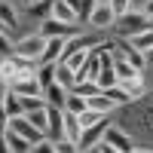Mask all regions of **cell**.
<instances>
[{"mask_svg":"<svg viewBox=\"0 0 153 153\" xmlns=\"http://www.w3.org/2000/svg\"><path fill=\"white\" fill-rule=\"evenodd\" d=\"M153 28V22L147 19V12H123V16H117V25H113V31H117V37H135V34H141V31H150Z\"/></svg>","mask_w":153,"mask_h":153,"instance_id":"obj_1","label":"cell"},{"mask_svg":"<svg viewBox=\"0 0 153 153\" xmlns=\"http://www.w3.org/2000/svg\"><path fill=\"white\" fill-rule=\"evenodd\" d=\"M43 52H46V37L43 34H25V37H16V52L12 55H19V58H28L34 61V65H40L43 61Z\"/></svg>","mask_w":153,"mask_h":153,"instance_id":"obj_2","label":"cell"},{"mask_svg":"<svg viewBox=\"0 0 153 153\" xmlns=\"http://www.w3.org/2000/svg\"><path fill=\"white\" fill-rule=\"evenodd\" d=\"M86 25L92 31H113V25H117V12H113V6L110 3H98L92 12H89V19H86Z\"/></svg>","mask_w":153,"mask_h":153,"instance_id":"obj_3","label":"cell"},{"mask_svg":"<svg viewBox=\"0 0 153 153\" xmlns=\"http://www.w3.org/2000/svg\"><path fill=\"white\" fill-rule=\"evenodd\" d=\"M104 141H107V144H113L120 153H129V150H135V147H138V141L132 138V132H126L123 126H117V123H110L107 129H104Z\"/></svg>","mask_w":153,"mask_h":153,"instance_id":"obj_4","label":"cell"},{"mask_svg":"<svg viewBox=\"0 0 153 153\" xmlns=\"http://www.w3.org/2000/svg\"><path fill=\"white\" fill-rule=\"evenodd\" d=\"M6 129H12V132H19L22 138H28L31 144H40L43 138H46V132H40L37 126L28 120V113H22V117H9V123H6Z\"/></svg>","mask_w":153,"mask_h":153,"instance_id":"obj_5","label":"cell"},{"mask_svg":"<svg viewBox=\"0 0 153 153\" xmlns=\"http://www.w3.org/2000/svg\"><path fill=\"white\" fill-rule=\"evenodd\" d=\"M9 92H16L22 98H37V95H43V86L40 80H37V71L34 74H22L19 80H12L9 83Z\"/></svg>","mask_w":153,"mask_h":153,"instance_id":"obj_6","label":"cell"},{"mask_svg":"<svg viewBox=\"0 0 153 153\" xmlns=\"http://www.w3.org/2000/svg\"><path fill=\"white\" fill-rule=\"evenodd\" d=\"M37 34H43L46 40L49 37H74V34H80V25H65V22H55L49 16V19H43L37 25Z\"/></svg>","mask_w":153,"mask_h":153,"instance_id":"obj_7","label":"cell"},{"mask_svg":"<svg viewBox=\"0 0 153 153\" xmlns=\"http://www.w3.org/2000/svg\"><path fill=\"white\" fill-rule=\"evenodd\" d=\"M55 22H65V25H83L80 12H76L68 0H52V12H49Z\"/></svg>","mask_w":153,"mask_h":153,"instance_id":"obj_8","label":"cell"},{"mask_svg":"<svg viewBox=\"0 0 153 153\" xmlns=\"http://www.w3.org/2000/svg\"><path fill=\"white\" fill-rule=\"evenodd\" d=\"M0 28L6 34H12L19 28V6L12 0H0Z\"/></svg>","mask_w":153,"mask_h":153,"instance_id":"obj_9","label":"cell"},{"mask_svg":"<svg viewBox=\"0 0 153 153\" xmlns=\"http://www.w3.org/2000/svg\"><path fill=\"white\" fill-rule=\"evenodd\" d=\"M68 95H71V89H65L61 83H52V86H46V89H43V98H46V104H52V107H65Z\"/></svg>","mask_w":153,"mask_h":153,"instance_id":"obj_10","label":"cell"},{"mask_svg":"<svg viewBox=\"0 0 153 153\" xmlns=\"http://www.w3.org/2000/svg\"><path fill=\"white\" fill-rule=\"evenodd\" d=\"M3 138H6V144H9V153H31V147H34L28 138H22L19 132H12V129H6Z\"/></svg>","mask_w":153,"mask_h":153,"instance_id":"obj_11","label":"cell"},{"mask_svg":"<svg viewBox=\"0 0 153 153\" xmlns=\"http://www.w3.org/2000/svg\"><path fill=\"white\" fill-rule=\"evenodd\" d=\"M68 46V37H49L46 40V52H43V61H58L61 52Z\"/></svg>","mask_w":153,"mask_h":153,"instance_id":"obj_12","label":"cell"},{"mask_svg":"<svg viewBox=\"0 0 153 153\" xmlns=\"http://www.w3.org/2000/svg\"><path fill=\"white\" fill-rule=\"evenodd\" d=\"M86 101H89V107H92V110L104 113V117H110V113L117 110V104H113V101H110V98H107L104 92H95V95H89Z\"/></svg>","mask_w":153,"mask_h":153,"instance_id":"obj_13","label":"cell"},{"mask_svg":"<svg viewBox=\"0 0 153 153\" xmlns=\"http://www.w3.org/2000/svg\"><path fill=\"white\" fill-rule=\"evenodd\" d=\"M55 83H61L65 89L74 92V86H76V71H74L71 65H65V61H58V68H55Z\"/></svg>","mask_w":153,"mask_h":153,"instance_id":"obj_14","label":"cell"},{"mask_svg":"<svg viewBox=\"0 0 153 153\" xmlns=\"http://www.w3.org/2000/svg\"><path fill=\"white\" fill-rule=\"evenodd\" d=\"M55 68H58V61H40L37 65V80H40L43 89L55 83Z\"/></svg>","mask_w":153,"mask_h":153,"instance_id":"obj_15","label":"cell"},{"mask_svg":"<svg viewBox=\"0 0 153 153\" xmlns=\"http://www.w3.org/2000/svg\"><path fill=\"white\" fill-rule=\"evenodd\" d=\"M80 135H83V129H80V117L65 110V138H71V141L80 144Z\"/></svg>","mask_w":153,"mask_h":153,"instance_id":"obj_16","label":"cell"},{"mask_svg":"<svg viewBox=\"0 0 153 153\" xmlns=\"http://www.w3.org/2000/svg\"><path fill=\"white\" fill-rule=\"evenodd\" d=\"M104 95H107V98H110L117 107H129V104H132V95L126 92L120 83H117V86H110V89H104Z\"/></svg>","mask_w":153,"mask_h":153,"instance_id":"obj_17","label":"cell"},{"mask_svg":"<svg viewBox=\"0 0 153 153\" xmlns=\"http://www.w3.org/2000/svg\"><path fill=\"white\" fill-rule=\"evenodd\" d=\"M61 110H68V113H76V117H80V113L83 110H89V101L80 95V92H71L68 95V101H65V107H61Z\"/></svg>","mask_w":153,"mask_h":153,"instance_id":"obj_18","label":"cell"},{"mask_svg":"<svg viewBox=\"0 0 153 153\" xmlns=\"http://www.w3.org/2000/svg\"><path fill=\"white\" fill-rule=\"evenodd\" d=\"M104 120H107L104 113H98V110L89 107V110H83V113H80V129H83V132H89V129H95V126H98V123H104Z\"/></svg>","mask_w":153,"mask_h":153,"instance_id":"obj_19","label":"cell"},{"mask_svg":"<svg viewBox=\"0 0 153 153\" xmlns=\"http://www.w3.org/2000/svg\"><path fill=\"white\" fill-rule=\"evenodd\" d=\"M28 120H31L40 132H49V104H46V107H37V110H28Z\"/></svg>","mask_w":153,"mask_h":153,"instance_id":"obj_20","label":"cell"},{"mask_svg":"<svg viewBox=\"0 0 153 153\" xmlns=\"http://www.w3.org/2000/svg\"><path fill=\"white\" fill-rule=\"evenodd\" d=\"M3 107H6L9 117H22V113H25V101H22V95L9 92V95H6V101H3Z\"/></svg>","mask_w":153,"mask_h":153,"instance_id":"obj_21","label":"cell"},{"mask_svg":"<svg viewBox=\"0 0 153 153\" xmlns=\"http://www.w3.org/2000/svg\"><path fill=\"white\" fill-rule=\"evenodd\" d=\"M126 40V37H123ZM129 43L135 46V49H141V52H147V49L153 46V28L150 31H141V34H135V37H129Z\"/></svg>","mask_w":153,"mask_h":153,"instance_id":"obj_22","label":"cell"},{"mask_svg":"<svg viewBox=\"0 0 153 153\" xmlns=\"http://www.w3.org/2000/svg\"><path fill=\"white\" fill-rule=\"evenodd\" d=\"M12 52H16V37L0 28V58H6V55H12Z\"/></svg>","mask_w":153,"mask_h":153,"instance_id":"obj_23","label":"cell"},{"mask_svg":"<svg viewBox=\"0 0 153 153\" xmlns=\"http://www.w3.org/2000/svg\"><path fill=\"white\" fill-rule=\"evenodd\" d=\"M55 153H83L80 144L71 141V138H61V141H55Z\"/></svg>","mask_w":153,"mask_h":153,"instance_id":"obj_24","label":"cell"},{"mask_svg":"<svg viewBox=\"0 0 153 153\" xmlns=\"http://www.w3.org/2000/svg\"><path fill=\"white\" fill-rule=\"evenodd\" d=\"M31 153H55V141H49V138H43L40 144H34Z\"/></svg>","mask_w":153,"mask_h":153,"instance_id":"obj_25","label":"cell"},{"mask_svg":"<svg viewBox=\"0 0 153 153\" xmlns=\"http://www.w3.org/2000/svg\"><path fill=\"white\" fill-rule=\"evenodd\" d=\"M110 6L117 16H123V12H129V0H110Z\"/></svg>","mask_w":153,"mask_h":153,"instance_id":"obj_26","label":"cell"},{"mask_svg":"<svg viewBox=\"0 0 153 153\" xmlns=\"http://www.w3.org/2000/svg\"><path fill=\"white\" fill-rule=\"evenodd\" d=\"M95 147H98V153H120V150H117V147H113V144H107V141H104V138H101V141H98Z\"/></svg>","mask_w":153,"mask_h":153,"instance_id":"obj_27","label":"cell"},{"mask_svg":"<svg viewBox=\"0 0 153 153\" xmlns=\"http://www.w3.org/2000/svg\"><path fill=\"white\" fill-rule=\"evenodd\" d=\"M150 3V0H129V9H135V12H144V6Z\"/></svg>","mask_w":153,"mask_h":153,"instance_id":"obj_28","label":"cell"},{"mask_svg":"<svg viewBox=\"0 0 153 153\" xmlns=\"http://www.w3.org/2000/svg\"><path fill=\"white\" fill-rule=\"evenodd\" d=\"M6 95H9V83H6V80H0V104L6 101Z\"/></svg>","mask_w":153,"mask_h":153,"instance_id":"obj_29","label":"cell"},{"mask_svg":"<svg viewBox=\"0 0 153 153\" xmlns=\"http://www.w3.org/2000/svg\"><path fill=\"white\" fill-rule=\"evenodd\" d=\"M68 3H71L76 12H80V19H83V0H68Z\"/></svg>","mask_w":153,"mask_h":153,"instance_id":"obj_30","label":"cell"},{"mask_svg":"<svg viewBox=\"0 0 153 153\" xmlns=\"http://www.w3.org/2000/svg\"><path fill=\"white\" fill-rule=\"evenodd\" d=\"M12 3H16V6H19V9H28V6H31V3H34V0H12Z\"/></svg>","mask_w":153,"mask_h":153,"instance_id":"obj_31","label":"cell"},{"mask_svg":"<svg viewBox=\"0 0 153 153\" xmlns=\"http://www.w3.org/2000/svg\"><path fill=\"white\" fill-rule=\"evenodd\" d=\"M144 58H147V68H153V46H150L147 52H144Z\"/></svg>","mask_w":153,"mask_h":153,"instance_id":"obj_32","label":"cell"},{"mask_svg":"<svg viewBox=\"0 0 153 153\" xmlns=\"http://www.w3.org/2000/svg\"><path fill=\"white\" fill-rule=\"evenodd\" d=\"M0 153H9V144H6V138L0 135Z\"/></svg>","mask_w":153,"mask_h":153,"instance_id":"obj_33","label":"cell"},{"mask_svg":"<svg viewBox=\"0 0 153 153\" xmlns=\"http://www.w3.org/2000/svg\"><path fill=\"white\" fill-rule=\"evenodd\" d=\"M144 12H147V19H150V22H153V0H150V3H147V6H144Z\"/></svg>","mask_w":153,"mask_h":153,"instance_id":"obj_34","label":"cell"},{"mask_svg":"<svg viewBox=\"0 0 153 153\" xmlns=\"http://www.w3.org/2000/svg\"><path fill=\"white\" fill-rule=\"evenodd\" d=\"M129 153H153L150 147H135V150H129Z\"/></svg>","mask_w":153,"mask_h":153,"instance_id":"obj_35","label":"cell"},{"mask_svg":"<svg viewBox=\"0 0 153 153\" xmlns=\"http://www.w3.org/2000/svg\"><path fill=\"white\" fill-rule=\"evenodd\" d=\"M83 153H98V147H86V150H83Z\"/></svg>","mask_w":153,"mask_h":153,"instance_id":"obj_36","label":"cell"},{"mask_svg":"<svg viewBox=\"0 0 153 153\" xmlns=\"http://www.w3.org/2000/svg\"><path fill=\"white\" fill-rule=\"evenodd\" d=\"M95 3H110V0H95Z\"/></svg>","mask_w":153,"mask_h":153,"instance_id":"obj_37","label":"cell"}]
</instances>
